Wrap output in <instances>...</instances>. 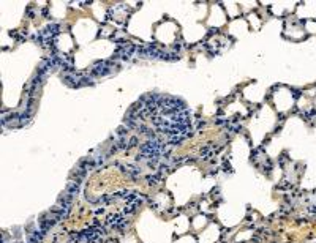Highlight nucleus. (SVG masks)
I'll return each instance as SVG.
<instances>
[{
  "instance_id": "7ed1b4c3",
  "label": "nucleus",
  "mask_w": 316,
  "mask_h": 243,
  "mask_svg": "<svg viewBox=\"0 0 316 243\" xmlns=\"http://www.w3.org/2000/svg\"><path fill=\"white\" fill-rule=\"evenodd\" d=\"M122 171L125 172L127 175H130V177H139L141 175V169L139 167H133V166H123Z\"/></svg>"
},
{
  "instance_id": "f257e3e1",
  "label": "nucleus",
  "mask_w": 316,
  "mask_h": 243,
  "mask_svg": "<svg viewBox=\"0 0 316 243\" xmlns=\"http://www.w3.org/2000/svg\"><path fill=\"white\" fill-rule=\"evenodd\" d=\"M116 70V63L109 62V60H101V62H96L95 65L90 68V76L93 77H101V76H107Z\"/></svg>"
},
{
  "instance_id": "f03ea898",
  "label": "nucleus",
  "mask_w": 316,
  "mask_h": 243,
  "mask_svg": "<svg viewBox=\"0 0 316 243\" xmlns=\"http://www.w3.org/2000/svg\"><path fill=\"white\" fill-rule=\"evenodd\" d=\"M79 185H81V182H78V180H71L68 185H66V193L71 194V196L78 194V193H79Z\"/></svg>"
},
{
  "instance_id": "20e7f679",
  "label": "nucleus",
  "mask_w": 316,
  "mask_h": 243,
  "mask_svg": "<svg viewBox=\"0 0 316 243\" xmlns=\"http://www.w3.org/2000/svg\"><path fill=\"white\" fill-rule=\"evenodd\" d=\"M158 180H160V178H158L157 175H149V177H147V183L149 185H157Z\"/></svg>"
},
{
  "instance_id": "39448f33",
  "label": "nucleus",
  "mask_w": 316,
  "mask_h": 243,
  "mask_svg": "<svg viewBox=\"0 0 316 243\" xmlns=\"http://www.w3.org/2000/svg\"><path fill=\"white\" fill-rule=\"evenodd\" d=\"M137 144V137H131L130 139V144H128V147H134Z\"/></svg>"
}]
</instances>
